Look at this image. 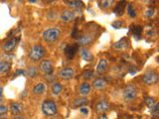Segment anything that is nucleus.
Returning <instances> with one entry per match:
<instances>
[{"mask_svg": "<svg viewBox=\"0 0 159 119\" xmlns=\"http://www.w3.org/2000/svg\"><path fill=\"white\" fill-rule=\"evenodd\" d=\"M142 79L147 86H153L158 82V73L155 71H147L143 74Z\"/></svg>", "mask_w": 159, "mask_h": 119, "instance_id": "nucleus-5", "label": "nucleus"}, {"mask_svg": "<svg viewBox=\"0 0 159 119\" xmlns=\"http://www.w3.org/2000/svg\"><path fill=\"white\" fill-rule=\"evenodd\" d=\"M93 40V35L91 34H87V35H83L80 38H78L77 40V45L78 46H81L83 48H84V46H87V45L91 44Z\"/></svg>", "mask_w": 159, "mask_h": 119, "instance_id": "nucleus-8", "label": "nucleus"}, {"mask_svg": "<svg viewBox=\"0 0 159 119\" xmlns=\"http://www.w3.org/2000/svg\"><path fill=\"white\" fill-rule=\"evenodd\" d=\"M141 31H142V27L141 26H137L135 28V30H134V37H135V36H140Z\"/></svg>", "mask_w": 159, "mask_h": 119, "instance_id": "nucleus-33", "label": "nucleus"}, {"mask_svg": "<svg viewBox=\"0 0 159 119\" xmlns=\"http://www.w3.org/2000/svg\"><path fill=\"white\" fill-rule=\"evenodd\" d=\"M75 17H76V15H75V12L72 11V10H64L61 14V20L63 22L73 21Z\"/></svg>", "mask_w": 159, "mask_h": 119, "instance_id": "nucleus-11", "label": "nucleus"}, {"mask_svg": "<svg viewBox=\"0 0 159 119\" xmlns=\"http://www.w3.org/2000/svg\"><path fill=\"white\" fill-rule=\"evenodd\" d=\"M123 99L125 102H130L132 100H134V99L136 98L137 96V90L136 88L134 87L133 86H131V84H128V86H126L125 87H124L123 89Z\"/></svg>", "mask_w": 159, "mask_h": 119, "instance_id": "nucleus-4", "label": "nucleus"}, {"mask_svg": "<svg viewBox=\"0 0 159 119\" xmlns=\"http://www.w3.org/2000/svg\"><path fill=\"white\" fill-rule=\"evenodd\" d=\"M0 119H7V118H0Z\"/></svg>", "mask_w": 159, "mask_h": 119, "instance_id": "nucleus-42", "label": "nucleus"}, {"mask_svg": "<svg viewBox=\"0 0 159 119\" xmlns=\"http://www.w3.org/2000/svg\"><path fill=\"white\" fill-rule=\"evenodd\" d=\"M63 91V86L59 82H54L52 84V93L54 95H59L60 93Z\"/></svg>", "mask_w": 159, "mask_h": 119, "instance_id": "nucleus-23", "label": "nucleus"}, {"mask_svg": "<svg viewBox=\"0 0 159 119\" xmlns=\"http://www.w3.org/2000/svg\"><path fill=\"white\" fill-rule=\"evenodd\" d=\"M83 77L84 81H89L94 77V72L92 71V69H86L84 73H83Z\"/></svg>", "mask_w": 159, "mask_h": 119, "instance_id": "nucleus-24", "label": "nucleus"}, {"mask_svg": "<svg viewBox=\"0 0 159 119\" xmlns=\"http://www.w3.org/2000/svg\"><path fill=\"white\" fill-rule=\"evenodd\" d=\"M14 119H25L24 117H15Z\"/></svg>", "mask_w": 159, "mask_h": 119, "instance_id": "nucleus-41", "label": "nucleus"}, {"mask_svg": "<svg viewBox=\"0 0 159 119\" xmlns=\"http://www.w3.org/2000/svg\"><path fill=\"white\" fill-rule=\"evenodd\" d=\"M10 68H11V64L7 61H2L0 62V74H5L7 73Z\"/></svg>", "mask_w": 159, "mask_h": 119, "instance_id": "nucleus-20", "label": "nucleus"}, {"mask_svg": "<svg viewBox=\"0 0 159 119\" xmlns=\"http://www.w3.org/2000/svg\"><path fill=\"white\" fill-rule=\"evenodd\" d=\"M55 78H56V74H55V73H53V72L45 74V79H46V82H53L54 83Z\"/></svg>", "mask_w": 159, "mask_h": 119, "instance_id": "nucleus-28", "label": "nucleus"}, {"mask_svg": "<svg viewBox=\"0 0 159 119\" xmlns=\"http://www.w3.org/2000/svg\"><path fill=\"white\" fill-rule=\"evenodd\" d=\"M128 44H129L128 40L126 38H122L116 43L113 44V48L116 50H120V51H122V50H126L128 48Z\"/></svg>", "mask_w": 159, "mask_h": 119, "instance_id": "nucleus-13", "label": "nucleus"}, {"mask_svg": "<svg viewBox=\"0 0 159 119\" xmlns=\"http://www.w3.org/2000/svg\"><path fill=\"white\" fill-rule=\"evenodd\" d=\"M42 112L44 113V115H46L48 117L55 116L57 114V105L53 100H46L42 103Z\"/></svg>", "mask_w": 159, "mask_h": 119, "instance_id": "nucleus-3", "label": "nucleus"}, {"mask_svg": "<svg viewBox=\"0 0 159 119\" xmlns=\"http://www.w3.org/2000/svg\"><path fill=\"white\" fill-rule=\"evenodd\" d=\"M78 52H79L80 56H81V58L84 60V61H86V62H92L93 60V55L87 48H81Z\"/></svg>", "mask_w": 159, "mask_h": 119, "instance_id": "nucleus-9", "label": "nucleus"}, {"mask_svg": "<svg viewBox=\"0 0 159 119\" xmlns=\"http://www.w3.org/2000/svg\"><path fill=\"white\" fill-rule=\"evenodd\" d=\"M111 26H112L113 28H116V29H119V28H121V27H122V22H121V21H119V20H117V21L111 23Z\"/></svg>", "mask_w": 159, "mask_h": 119, "instance_id": "nucleus-32", "label": "nucleus"}, {"mask_svg": "<svg viewBox=\"0 0 159 119\" xmlns=\"http://www.w3.org/2000/svg\"><path fill=\"white\" fill-rule=\"evenodd\" d=\"M96 110L97 112L98 113H104V112H107V110H109V104L107 101L106 100H101V101H98L97 103V105H96Z\"/></svg>", "mask_w": 159, "mask_h": 119, "instance_id": "nucleus-12", "label": "nucleus"}, {"mask_svg": "<svg viewBox=\"0 0 159 119\" xmlns=\"http://www.w3.org/2000/svg\"><path fill=\"white\" fill-rule=\"evenodd\" d=\"M8 110V108L3 105V104H0V114H4V113H6Z\"/></svg>", "mask_w": 159, "mask_h": 119, "instance_id": "nucleus-35", "label": "nucleus"}, {"mask_svg": "<svg viewBox=\"0 0 159 119\" xmlns=\"http://www.w3.org/2000/svg\"><path fill=\"white\" fill-rule=\"evenodd\" d=\"M89 104V100L86 97H79L74 101V105L77 107H84Z\"/></svg>", "mask_w": 159, "mask_h": 119, "instance_id": "nucleus-22", "label": "nucleus"}, {"mask_svg": "<svg viewBox=\"0 0 159 119\" xmlns=\"http://www.w3.org/2000/svg\"><path fill=\"white\" fill-rule=\"evenodd\" d=\"M38 73H39V68L36 66H29L28 68H27V71L25 72V73H26L30 78L36 77Z\"/></svg>", "mask_w": 159, "mask_h": 119, "instance_id": "nucleus-19", "label": "nucleus"}, {"mask_svg": "<svg viewBox=\"0 0 159 119\" xmlns=\"http://www.w3.org/2000/svg\"><path fill=\"white\" fill-rule=\"evenodd\" d=\"M46 91V86L43 82H39L37 83L35 87L33 88V93L34 94H42Z\"/></svg>", "mask_w": 159, "mask_h": 119, "instance_id": "nucleus-21", "label": "nucleus"}, {"mask_svg": "<svg viewBox=\"0 0 159 119\" xmlns=\"http://www.w3.org/2000/svg\"><path fill=\"white\" fill-rule=\"evenodd\" d=\"M2 98H3V87L0 86V102H1Z\"/></svg>", "mask_w": 159, "mask_h": 119, "instance_id": "nucleus-38", "label": "nucleus"}, {"mask_svg": "<svg viewBox=\"0 0 159 119\" xmlns=\"http://www.w3.org/2000/svg\"><path fill=\"white\" fill-rule=\"evenodd\" d=\"M40 69L41 72H43L45 74L53 72V63L51 60H43V61L40 63Z\"/></svg>", "mask_w": 159, "mask_h": 119, "instance_id": "nucleus-7", "label": "nucleus"}, {"mask_svg": "<svg viewBox=\"0 0 159 119\" xmlns=\"http://www.w3.org/2000/svg\"><path fill=\"white\" fill-rule=\"evenodd\" d=\"M107 60L101 59V60H99L98 64V66H97V73L98 74H102L104 72L107 71Z\"/></svg>", "mask_w": 159, "mask_h": 119, "instance_id": "nucleus-17", "label": "nucleus"}, {"mask_svg": "<svg viewBox=\"0 0 159 119\" xmlns=\"http://www.w3.org/2000/svg\"><path fill=\"white\" fill-rule=\"evenodd\" d=\"M45 54H46V50L44 49V47L40 46V45H34L29 51L28 57L31 61L37 62L44 58Z\"/></svg>", "mask_w": 159, "mask_h": 119, "instance_id": "nucleus-2", "label": "nucleus"}, {"mask_svg": "<svg viewBox=\"0 0 159 119\" xmlns=\"http://www.w3.org/2000/svg\"><path fill=\"white\" fill-rule=\"evenodd\" d=\"M154 15V10L153 9H148L146 10V12H145V16L147 18H151L152 16Z\"/></svg>", "mask_w": 159, "mask_h": 119, "instance_id": "nucleus-34", "label": "nucleus"}, {"mask_svg": "<svg viewBox=\"0 0 159 119\" xmlns=\"http://www.w3.org/2000/svg\"><path fill=\"white\" fill-rule=\"evenodd\" d=\"M16 43H17L16 38H12L11 40H9V41L7 43H5V45L3 46V51L5 53L11 52L12 50H14V48L16 47Z\"/></svg>", "mask_w": 159, "mask_h": 119, "instance_id": "nucleus-15", "label": "nucleus"}, {"mask_svg": "<svg viewBox=\"0 0 159 119\" xmlns=\"http://www.w3.org/2000/svg\"><path fill=\"white\" fill-rule=\"evenodd\" d=\"M107 86V81L104 78H96L93 82V86L96 89H102L103 87H106Z\"/></svg>", "mask_w": 159, "mask_h": 119, "instance_id": "nucleus-18", "label": "nucleus"}, {"mask_svg": "<svg viewBox=\"0 0 159 119\" xmlns=\"http://www.w3.org/2000/svg\"><path fill=\"white\" fill-rule=\"evenodd\" d=\"M19 74H25V72L23 71V69H17V71L14 73V76L15 77L19 76Z\"/></svg>", "mask_w": 159, "mask_h": 119, "instance_id": "nucleus-36", "label": "nucleus"}, {"mask_svg": "<svg viewBox=\"0 0 159 119\" xmlns=\"http://www.w3.org/2000/svg\"><path fill=\"white\" fill-rule=\"evenodd\" d=\"M24 110V105L21 102H12L10 105V111L13 115H19Z\"/></svg>", "mask_w": 159, "mask_h": 119, "instance_id": "nucleus-10", "label": "nucleus"}, {"mask_svg": "<svg viewBox=\"0 0 159 119\" xmlns=\"http://www.w3.org/2000/svg\"><path fill=\"white\" fill-rule=\"evenodd\" d=\"M122 119H132L130 116H129V115H124L123 117H122Z\"/></svg>", "mask_w": 159, "mask_h": 119, "instance_id": "nucleus-39", "label": "nucleus"}, {"mask_svg": "<svg viewBox=\"0 0 159 119\" xmlns=\"http://www.w3.org/2000/svg\"><path fill=\"white\" fill-rule=\"evenodd\" d=\"M158 107H159V105L156 103V104H155V106H154V107L151 109V115H152V118H157V117H158V115H159Z\"/></svg>", "mask_w": 159, "mask_h": 119, "instance_id": "nucleus-29", "label": "nucleus"}, {"mask_svg": "<svg viewBox=\"0 0 159 119\" xmlns=\"http://www.w3.org/2000/svg\"><path fill=\"white\" fill-rule=\"evenodd\" d=\"M65 55L67 56L68 60H72L77 52V46H71V45H67L66 48L64 50Z\"/></svg>", "mask_w": 159, "mask_h": 119, "instance_id": "nucleus-14", "label": "nucleus"}, {"mask_svg": "<svg viewBox=\"0 0 159 119\" xmlns=\"http://www.w3.org/2000/svg\"><path fill=\"white\" fill-rule=\"evenodd\" d=\"M99 119H107V115L102 114V115H101V117H99Z\"/></svg>", "mask_w": 159, "mask_h": 119, "instance_id": "nucleus-40", "label": "nucleus"}, {"mask_svg": "<svg viewBox=\"0 0 159 119\" xmlns=\"http://www.w3.org/2000/svg\"><path fill=\"white\" fill-rule=\"evenodd\" d=\"M59 76L63 79H71L75 76V69L72 68H64L60 69Z\"/></svg>", "mask_w": 159, "mask_h": 119, "instance_id": "nucleus-6", "label": "nucleus"}, {"mask_svg": "<svg viewBox=\"0 0 159 119\" xmlns=\"http://www.w3.org/2000/svg\"><path fill=\"white\" fill-rule=\"evenodd\" d=\"M79 90H80V93H81L83 96H86V95H88V94L91 93L92 86L89 83H88V82H83L81 84V86H80Z\"/></svg>", "mask_w": 159, "mask_h": 119, "instance_id": "nucleus-16", "label": "nucleus"}, {"mask_svg": "<svg viewBox=\"0 0 159 119\" xmlns=\"http://www.w3.org/2000/svg\"><path fill=\"white\" fill-rule=\"evenodd\" d=\"M99 3L102 4V6L103 8H109L114 2L112 1V0H104V1H101Z\"/></svg>", "mask_w": 159, "mask_h": 119, "instance_id": "nucleus-30", "label": "nucleus"}, {"mask_svg": "<svg viewBox=\"0 0 159 119\" xmlns=\"http://www.w3.org/2000/svg\"><path fill=\"white\" fill-rule=\"evenodd\" d=\"M60 36H61V31L58 28H49L45 30L42 34L44 41L48 43H55L56 41H58Z\"/></svg>", "mask_w": 159, "mask_h": 119, "instance_id": "nucleus-1", "label": "nucleus"}, {"mask_svg": "<svg viewBox=\"0 0 159 119\" xmlns=\"http://www.w3.org/2000/svg\"><path fill=\"white\" fill-rule=\"evenodd\" d=\"M65 3H67L69 6H71L74 9H81L84 6L82 1H66Z\"/></svg>", "mask_w": 159, "mask_h": 119, "instance_id": "nucleus-25", "label": "nucleus"}, {"mask_svg": "<svg viewBox=\"0 0 159 119\" xmlns=\"http://www.w3.org/2000/svg\"><path fill=\"white\" fill-rule=\"evenodd\" d=\"M126 6V2L125 1H122V2H119L117 5H116V8L114 9V12H116L117 14L121 15L124 11V8Z\"/></svg>", "mask_w": 159, "mask_h": 119, "instance_id": "nucleus-26", "label": "nucleus"}, {"mask_svg": "<svg viewBox=\"0 0 159 119\" xmlns=\"http://www.w3.org/2000/svg\"><path fill=\"white\" fill-rule=\"evenodd\" d=\"M80 111H81L82 113H84V114H88L89 113V110L86 107H81V108H80Z\"/></svg>", "mask_w": 159, "mask_h": 119, "instance_id": "nucleus-37", "label": "nucleus"}, {"mask_svg": "<svg viewBox=\"0 0 159 119\" xmlns=\"http://www.w3.org/2000/svg\"><path fill=\"white\" fill-rule=\"evenodd\" d=\"M127 13H128V15L130 17H135V12H134V10H133L132 4H129L128 5V7H127Z\"/></svg>", "mask_w": 159, "mask_h": 119, "instance_id": "nucleus-31", "label": "nucleus"}, {"mask_svg": "<svg viewBox=\"0 0 159 119\" xmlns=\"http://www.w3.org/2000/svg\"><path fill=\"white\" fill-rule=\"evenodd\" d=\"M145 103H146V105L149 109H152L154 106H155V100H154V98L153 97H146L145 98Z\"/></svg>", "mask_w": 159, "mask_h": 119, "instance_id": "nucleus-27", "label": "nucleus"}]
</instances>
